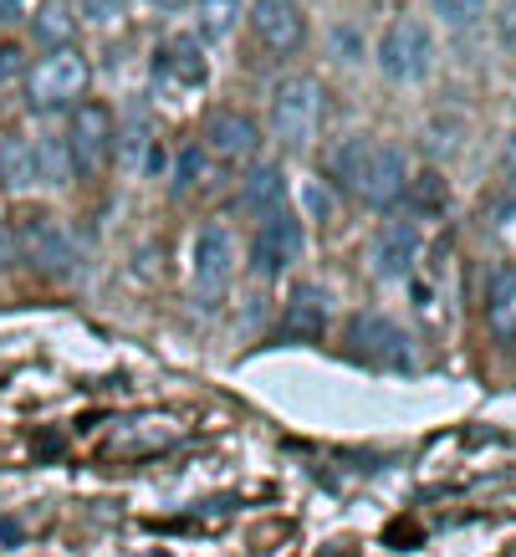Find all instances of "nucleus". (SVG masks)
I'll list each match as a JSON object with an SVG mask.
<instances>
[{
	"instance_id": "obj_1",
	"label": "nucleus",
	"mask_w": 516,
	"mask_h": 557,
	"mask_svg": "<svg viewBox=\"0 0 516 557\" xmlns=\"http://www.w3.org/2000/svg\"><path fill=\"white\" fill-rule=\"evenodd\" d=\"M87 83H93V67H87L83 51L57 47L26 72V102H32L36 113H67V108H77Z\"/></svg>"
},
{
	"instance_id": "obj_2",
	"label": "nucleus",
	"mask_w": 516,
	"mask_h": 557,
	"mask_svg": "<svg viewBox=\"0 0 516 557\" xmlns=\"http://www.w3.org/2000/svg\"><path fill=\"white\" fill-rule=\"evenodd\" d=\"M348 354L364 358V363H379L389 373H409L415 369V343L394 318L383 312H358L348 322Z\"/></svg>"
},
{
	"instance_id": "obj_3",
	"label": "nucleus",
	"mask_w": 516,
	"mask_h": 557,
	"mask_svg": "<svg viewBox=\"0 0 516 557\" xmlns=\"http://www.w3.org/2000/svg\"><path fill=\"white\" fill-rule=\"evenodd\" d=\"M322 123V87L317 77H286L271 92V134L282 138L286 149H302Z\"/></svg>"
},
{
	"instance_id": "obj_4",
	"label": "nucleus",
	"mask_w": 516,
	"mask_h": 557,
	"mask_svg": "<svg viewBox=\"0 0 516 557\" xmlns=\"http://www.w3.org/2000/svg\"><path fill=\"white\" fill-rule=\"evenodd\" d=\"M379 67L389 83H419L430 72V32L419 21H394L379 41Z\"/></svg>"
},
{
	"instance_id": "obj_5",
	"label": "nucleus",
	"mask_w": 516,
	"mask_h": 557,
	"mask_svg": "<svg viewBox=\"0 0 516 557\" xmlns=\"http://www.w3.org/2000/svg\"><path fill=\"white\" fill-rule=\"evenodd\" d=\"M108 149H113V113L102 102H87L77 108L72 119V134H67V159L77 174H98L108 164Z\"/></svg>"
},
{
	"instance_id": "obj_6",
	"label": "nucleus",
	"mask_w": 516,
	"mask_h": 557,
	"mask_svg": "<svg viewBox=\"0 0 516 557\" xmlns=\"http://www.w3.org/2000/svg\"><path fill=\"white\" fill-rule=\"evenodd\" d=\"M231 271H235V240L225 225H205L195 236V292L200 297H225L231 287Z\"/></svg>"
},
{
	"instance_id": "obj_7",
	"label": "nucleus",
	"mask_w": 516,
	"mask_h": 557,
	"mask_svg": "<svg viewBox=\"0 0 516 557\" xmlns=\"http://www.w3.org/2000/svg\"><path fill=\"white\" fill-rule=\"evenodd\" d=\"M404 185H409V159H404V149L400 144H373L353 195H364L368 205H394L404 195Z\"/></svg>"
},
{
	"instance_id": "obj_8",
	"label": "nucleus",
	"mask_w": 516,
	"mask_h": 557,
	"mask_svg": "<svg viewBox=\"0 0 516 557\" xmlns=\"http://www.w3.org/2000/svg\"><path fill=\"white\" fill-rule=\"evenodd\" d=\"M250 32L267 51H297L307 36V16H302L297 0H256L250 5Z\"/></svg>"
},
{
	"instance_id": "obj_9",
	"label": "nucleus",
	"mask_w": 516,
	"mask_h": 557,
	"mask_svg": "<svg viewBox=\"0 0 516 557\" xmlns=\"http://www.w3.org/2000/svg\"><path fill=\"white\" fill-rule=\"evenodd\" d=\"M302 256V225L292 210H277V215L261 220V236H256V267L267 276H282V271L297 267Z\"/></svg>"
},
{
	"instance_id": "obj_10",
	"label": "nucleus",
	"mask_w": 516,
	"mask_h": 557,
	"mask_svg": "<svg viewBox=\"0 0 516 557\" xmlns=\"http://www.w3.org/2000/svg\"><path fill=\"white\" fill-rule=\"evenodd\" d=\"M419 246H425V240H419V231L409 220H389L379 231V240H373V267H379V276L404 282L419 261Z\"/></svg>"
},
{
	"instance_id": "obj_11",
	"label": "nucleus",
	"mask_w": 516,
	"mask_h": 557,
	"mask_svg": "<svg viewBox=\"0 0 516 557\" xmlns=\"http://www.w3.org/2000/svg\"><path fill=\"white\" fill-rule=\"evenodd\" d=\"M328 292L317 287V282H302V287H292V297H286V338L297 343H312L328 333Z\"/></svg>"
},
{
	"instance_id": "obj_12",
	"label": "nucleus",
	"mask_w": 516,
	"mask_h": 557,
	"mask_svg": "<svg viewBox=\"0 0 516 557\" xmlns=\"http://www.w3.org/2000/svg\"><path fill=\"white\" fill-rule=\"evenodd\" d=\"M153 77H164V83H174V87H200L205 77H210L200 41H195V36H174V41L153 57Z\"/></svg>"
},
{
	"instance_id": "obj_13",
	"label": "nucleus",
	"mask_w": 516,
	"mask_h": 557,
	"mask_svg": "<svg viewBox=\"0 0 516 557\" xmlns=\"http://www.w3.org/2000/svg\"><path fill=\"white\" fill-rule=\"evenodd\" d=\"M205 134H210V144H216L225 159H256V149H261V128H256L246 113H231V108L210 113Z\"/></svg>"
},
{
	"instance_id": "obj_14",
	"label": "nucleus",
	"mask_w": 516,
	"mask_h": 557,
	"mask_svg": "<svg viewBox=\"0 0 516 557\" xmlns=\"http://www.w3.org/2000/svg\"><path fill=\"white\" fill-rule=\"evenodd\" d=\"M118 170L123 174H159L164 170V149H159V138H153L149 123H123V134H118Z\"/></svg>"
},
{
	"instance_id": "obj_15",
	"label": "nucleus",
	"mask_w": 516,
	"mask_h": 557,
	"mask_svg": "<svg viewBox=\"0 0 516 557\" xmlns=\"http://www.w3.org/2000/svg\"><path fill=\"white\" fill-rule=\"evenodd\" d=\"M241 205H246L250 215H277L286 205V174L282 164H250L246 180H241Z\"/></svg>"
},
{
	"instance_id": "obj_16",
	"label": "nucleus",
	"mask_w": 516,
	"mask_h": 557,
	"mask_svg": "<svg viewBox=\"0 0 516 557\" xmlns=\"http://www.w3.org/2000/svg\"><path fill=\"white\" fill-rule=\"evenodd\" d=\"M486 327L496 343H516V267H496L486 287Z\"/></svg>"
},
{
	"instance_id": "obj_17",
	"label": "nucleus",
	"mask_w": 516,
	"mask_h": 557,
	"mask_svg": "<svg viewBox=\"0 0 516 557\" xmlns=\"http://www.w3.org/2000/svg\"><path fill=\"white\" fill-rule=\"evenodd\" d=\"M241 21V0H200L195 5V41H225Z\"/></svg>"
},
{
	"instance_id": "obj_18",
	"label": "nucleus",
	"mask_w": 516,
	"mask_h": 557,
	"mask_svg": "<svg viewBox=\"0 0 516 557\" xmlns=\"http://www.w3.org/2000/svg\"><path fill=\"white\" fill-rule=\"evenodd\" d=\"M72 32H77V16L67 11V0H41L36 11V41H51V51L67 47Z\"/></svg>"
},
{
	"instance_id": "obj_19",
	"label": "nucleus",
	"mask_w": 516,
	"mask_h": 557,
	"mask_svg": "<svg viewBox=\"0 0 516 557\" xmlns=\"http://www.w3.org/2000/svg\"><path fill=\"white\" fill-rule=\"evenodd\" d=\"M32 256H36V267L67 271L72 267V240H67V231H57V225H36V231H32Z\"/></svg>"
},
{
	"instance_id": "obj_20",
	"label": "nucleus",
	"mask_w": 516,
	"mask_h": 557,
	"mask_svg": "<svg viewBox=\"0 0 516 557\" xmlns=\"http://www.w3.org/2000/svg\"><path fill=\"white\" fill-rule=\"evenodd\" d=\"M36 180V164H32V144L26 138H0V185H32Z\"/></svg>"
},
{
	"instance_id": "obj_21",
	"label": "nucleus",
	"mask_w": 516,
	"mask_h": 557,
	"mask_svg": "<svg viewBox=\"0 0 516 557\" xmlns=\"http://www.w3.org/2000/svg\"><path fill=\"white\" fill-rule=\"evenodd\" d=\"M32 164H36V180H47V185H62V180L72 174L67 144H57V138H41V144H32Z\"/></svg>"
},
{
	"instance_id": "obj_22",
	"label": "nucleus",
	"mask_w": 516,
	"mask_h": 557,
	"mask_svg": "<svg viewBox=\"0 0 516 557\" xmlns=\"http://www.w3.org/2000/svg\"><path fill=\"white\" fill-rule=\"evenodd\" d=\"M404 189H409L415 210H425V215H440V210L450 205V185H445V174L440 170H425L415 185H404Z\"/></svg>"
},
{
	"instance_id": "obj_23",
	"label": "nucleus",
	"mask_w": 516,
	"mask_h": 557,
	"mask_svg": "<svg viewBox=\"0 0 516 557\" xmlns=\"http://www.w3.org/2000/svg\"><path fill=\"white\" fill-rule=\"evenodd\" d=\"M368 149H373L368 138H348V144L337 149V180H343L348 189H358V174H364V164H368Z\"/></svg>"
},
{
	"instance_id": "obj_24",
	"label": "nucleus",
	"mask_w": 516,
	"mask_h": 557,
	"mask_svg": "<svg viewBox=\"0 0 516 557\" xmlns=\"http://www.w3.org/2000/svg\"><path fill=\"white\" fill-rule=\"evenodd\" d=\"M486 11V0H434V16L445 21V26H466Z\"/></svg>"
},
{
	"instance_id": "obj_25",
	"label": "nucleus",
	"mask_w": 516,
	"mask_h": 557,
	"mask_svg": "<svg viewBox=\"0 0 516 557\" xmlns=\"http://www.w3.org/2000/svg\"><path fill=\"white\" fill-rule=\"evenodd\" d=\"M200 174H205V153H200V144H189V149L180 153V174H174V185L189 189L195 180H200Z\"/></svg>"
},
{
	"instance_id": "obj_26",
	"label": "nucleus",
	"mask_w": 516,
	"mask_h": 557,
	"mask_svg": "<svg viewBox=\"0 0 516 557\" xmlns=\"http://www.w3.org/2000/svg\"><path fill=\"white\" fill-rule=\"evenodd\" d=\"M302 195H307V210H312V220H328V215H333V189H322L317 180H307V189H302Z\"/></svg>"
},
{
	"instance_id": "obj_27",
	"label": "nucleus",
	"mask_w": 516,
	"mask_h": 557,
	"mask_svg": "<svg viewBox=\"0 0 516 557\" xmlns=\"http://www.w3.org/2000/svg\"><path fill=\"white\" fill-rule=\"evenodd\" d=\"M496 36H501V47H506V51H516V0H506V5H501Z\"/></svg>"
},
{
	"instance_id": "obj_28",
	"label": "nucleus",
	"mask_w": 516,
	"mask_h": 557,
	"mask_svg": "<svg viewBox=\"0 0 516 557\" xmlns=\"http://www.w3.org/2000/svg\"><path fill=\"white\" fill-rule=\"evenodd\" d=\"M460 144V119H450V128H440V119H434V128H430V149L440 153V149H455Z\"/></svg>"
},
{
	"instance_id": "obj_29",
	"label": "nucleus",
	"mask_w": 516,
	"mask_h": 557,
	"mask_svg": "<svg viewBox=\"0 0 516 557\" xmlns=\"http://www.w3.org/2000/svg\"><path fill=\"white\" fill-rule=\"evenodd\" d=\"M123 5H128V0H83V11L93 21H113V16H123Z\"/></svg>"
},
{
	"instance_id": "obj_30",
	"label": "nucleus",
	"mask_w": 516,
	"mask_h": 557,
	"mask_svg": "<svg viewBox=\"0 0 516 557\" xmlns=\"http://www.w3.org/2000/svg\"><path fill=\"white\" fill-rule=\"evenodd\" d=\"M16 72H21V51L0 47V83H5V77H16Z\"/></svg>"
},
{
	"instance_id": "obj_31",
	"label": "nucleus",
	"mask_w": 516,
	"mask_h": 557,
	"mask_svg": "<svg viewBox=\"0 0 516 557\" xmlns=\"http://www.w3.org/2000/svg\"><path fill=\"white\" fill-rule=\"evenodd\" d=\"M501 170H506V180L516 185V128L506 134V149H501Z\"/></svg>"
},
{
	"instance_id": "obj_32",
	"label": "nucleus",
	"mask_w": 516,
	"mask_h": 557,
	"mask_svg": "<svg viewBox=\"0 0 516 557\" xmlns=\"http://www.w3.org/2000/svg\"><path fill=\"white\" fill-rule=\"evenodd\" d=\"M21 11H26V0H0V21H21Z\"/></svg>"
},
{
	"instance_id": "obj_33",
	"label": "nucleus",
	"mask_w": 516,
	"mask_h": 557,
	"mask_svg": "<svg viewBox=\"0 0 516 557\" xmlns=\"http://www.w3.org/2000/svg\"><path fill=\"white\" fill-rule=\"evenodd\" d=\"M16 256V240H11V231H5V220H0V261H11Z\"/></svg>"
},
{
	"instance_id": "obj_34",
	"label": "nucleus",
	"mask_w": 516,
	"mask_h": 557,
	"mask_svg": "<svg viewBox=\"0 0 516 557\" xmlns=\"http://www.w3.org/2000/svg\"><path fill=\"white\" fill-rule=\"evenodd\" d=\"M153 11H164V16H174V11H184V5H189V0H149Z\"/></svg>"
},
{
	"instance_id": "obj_35",
	"label": "nucleus",
	"mask_w": 516,
	"mask_h": 557,
	"mask_svg": "<svg viewBox=\"0 0 516 557\" xmlns=\"http://www.w3.org/2000/svg\"><path fill=\"white\" fill-rule=\"evenodd\" d=\"M153 557H169V553H153Z\"/></svg>"
}]
</instances>
